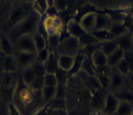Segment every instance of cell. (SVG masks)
Here are the masks:
<instances>
[{
  "instance_id": "obj_46",
  "label": "cell",
  "mask_w": 133,
  "mask_h": 115,
  "mask_svg": "<svg viewBox=\"0 0 133 115\" xmlns=\"http://www.w3.org/2000/svg\"><path fill=\"white\" fill-rule=\"evenodd\" d=\"M20 2H24V3H33L34 0H19Z\"/></svg>"
},
{
  "instance_id": "obj_31",
  "label": "cell",
  "mask_w": 133,
  "mask_h": 115,
  "mask_svg": "<svg viewBox=\"0 0 133 115\" xmlns=\"http://www.w3.org/2000/svg\"><path fill=\"white\" fill-rule=\"evenodd\" d=\"M84 58H85V55L82 54L81 52L78 53L76 56L75 57V64H74V67L68 74L70 75H75L76 74L78 71L81 70V67H82V63L84 61Z\"/></svg>"
},
{
  "instance_id": "obj_48",
  "label": "cell",
  "mask_w": 133,
  "mask_h": 115,
  "mask_svg": "<svg viewBox=\"0 0 133 115\" xmlns=\"http://www.w3.org/2000/svg\"><path fill=\"white\" fill-rule=\"evenodd\" d=\"M101 115H107V114H105V113H102V114H101Z\"/></svg>"
},
{
  "instance_id": "obj_45",
  "label": "cell",
  "mask_w": 133,
  "mask_h": 115,
  "mask_svg": "<svg viewBox=\"0 0 133 115\" xmlns=\"http://www.w3.org/2000/svg\"><path fill=\"white\" fill-rule=\"evenodd\" d=\"M127 78H128V82H129V85L133 88V72H130L127 76H126Z\"/></svg>"
},
{
  "instance_id": "obj_39",
  "label": "cell",
  "mask_w": 133,
  "mask_h": 115,
  "mask_svg": "<svg viewBox=\"0 0 133 115\" xmlns=\"http://www.w3.org/2000/svg\"><path fill=\"white\" fill-rule=\"evenodd\" d=\"M69 0H54V6L58 11H64L68 8Z\"/></svg>"
},
{
  "instance_id": "obj_34",
  "label": "cell",
  "mask_w": 133,
  "mask_h": 115,
  "mask_svg": "<svg viewBox=\"0 0 133 115\" xmlns=\"http://www.w3.org/2000/svg\"><path fill=\"white\" fill-rule=\"evenodd\" d=\"M116 70L118 72H121L123 76H127L130 73V69H129V66L127 64V62L125 61L124 58H122L121 61L117 63V65L115 67Z\"/></svg>"
},
{
  "instance_id": "obj_35",
  "label": "cell",
  "mask_w": 133,
  "mask_h": 115,
  "mask_svg": "<svg viewBox=\"0 0 133 115\" xmlns=\"http://www.w3.org/2000/svg\"><path fill=\"white\" fill-rule=\"evenodd\" d=\"M52 53L51 51L49 50V48H44V49H41L37 51V53H36V61L40 62L42 64H44L46 62V60L49 58L50 54Z\"/></svg>"
},
{
  "instance_id": "obj_32",
  "label": "cell",
  "mask_w": 133,
  "mask_h": 115,
  "mask_svg": "<svg viewBox=\"0 0 133 115\" xmlns=\"http://www.w3.org/2000/svg\"><path fill=\"white\" fill-rule=\"evenodd\" d=\"M106 13L110 16L114 23H124V20L126 19L124 14L118 10H108Z\"/></svg>"
},
{
  "instance_id": "obj_30",
  "label": "cell",
  "mask_w": 133,
  "mask_h": 115,
  "mask_svg": "<svg viewBox=\"0 0 133 115\" xmlns=\"http://www.w3.org/2000/svg\"><path fill=\"white\" fill-rule=\"evenodd\" d=\"M33 37H34V41H35V45H36L37 51L44 49V48L47 47V37L43 33L38 32L35 34H33Z\"/></svg>"
},
{
  "instance_id": "obj_36",
  "label": "cell",
  "mask_w": 133,
  "mask_h": 115,
  "mask_svg": "<svg viewBox=\"0 0 133 115\" xmlns=\"http://www.w3.org/2000/svg\"><path fill=\"white\" fill-rule=\"evenodd\" d=\"M58 79L56 74L53 73H46L45 78H44V85L46 86H53L58 87Z\"/></svg>"
},
{
  "instance_id": "obj_1",
  "label": "cell",
  "mask_w": 133,
  "mask_h": 115,
  "mask_svg": "<svg viewBox=\"0 0 133 115\" xmlns=\"http://www.w3.org/2000/svg\"><path fill=\"white\" fill-rule=\"evenodd\" d=\"M12 103L23 115H34L46 106L41 90H36L26 85L21 77L17 85Z\"/></svg>"
},
{
  "instance_id": "obj_9",
  "label": "cell",
  "mask_w": 133,
  "mask_h": 115,
  "mask_svg": "<svg viewBox=\"0 0 133 115\" xmlns=\"http://www.w3.org/2000/svg\"><path fill=\"white\" fill-rule=\"evenodd\" d=\"M97 23V12L85 13L79 20V24L86 33H91L96 30Z\"/></svg>"
},
{
  "instance_id": "obj_26",
  "label": "cell",
  "mask_w": 133,
  "mask_h": 115,
  "mask_svg": "<svg viewBox=\"0 0 133 115\" xmlns=\"http://www.w3.org/2000/svg\"><path fill=\"white\" fill-rule=\"evenodd\" d=\"M133 110V103L121 100L114 115H130Z\"/></svg>"
},
{
  "instance_id": "obj_18",
  "label": "cell",
  "mask_w": 133,
  "mask_h": 115,
  "mask_svg": "<svg viewBox=\"0 0 133 115\" xmlns=\"http://www.w3.org/2000/svg\"><path fill=\"white\" fill-rule=\"evenodd\" d=\"M91 60L96 68H100L103 66L108 65V56L100 49H97L94 53L91 55Z\"/></svg>"
},
{
  "instance_id": "obj_28",
  "label": "cell",
  "mask_w": 133,
  "mask_h": 115,
  "mask_svg": "<svg viewBox=\"0 0 133 115\" xmlns=\"http://www.w3.org/2000/svg\"><path fill=\"white\" fill-rule=\"evenodd\" d=\"M81 71H83L87 76H95L96 74V67L94 66L93 62H92L91 58L85 56L84 61L82 63V67H81Z\"/></svg>"
},
{
  "instance_id": "obj_37",
  "label": "cell",
  "mask_w": 133,
  "mask_h": 115,
  "mask_svg": "<svg viewBox=\"0 0 133 115\" xmlns=\"http://www.w3.org/2000/svg\"><path fill=\"white\" fill-rule=\"evenodd\" d=\"M79 42H80L81 46H84V45L91 44V43H96V42H98V41H97V39H96L95 37H94L92 33H86L80 39H79Z\"/></svg>"
},
{
  "instance_id": "obj_29",
  "label": "cell",
  "mask_w": 133,
  "mask_h": 115,
  "mask_svg": "<svg viewBox=\"0 0 133 115\" xmlns=\"http://www.w3.org/2000/svg\"><path fill=\"white\" fill-rule=\"evenodd\" d=\"M91 33L95 37L97 41L100 43L104 42L106 41H109V39H112V34L110 33V30H95Z\"/></svg>"
},
{
  "instance_id": "obj_6",
  "label": "cell",
  "mask_w": 133,
  "mask_h": 115,
  "mask_svg": "<svg viewBox=\"0 0 133 115\" xmlns=\"http://www.w3.org/2000/svg\"><path fill=\"white\" fill-rule=\"evenodd\" d=\"M81 44L77 38L69 36L61 41L56 53L58 55H68V56H76L80 53Z\"/></svg>"
},
{
  "instance_id": "obj_49",
  "label": "cell",
  "mask_w": 133,
  "mask_h": 115,
  "mask_svg": "<svg viewBox=\"0 0 133 115\" xmlns=\"http://www.w3.org/2000/svg\"><path fill=\"white\" fill-rule=\"evenodd\" d=\"M130 115H133V110H132V112H131V114H130Z\"/></svg>"
},
{
  "instance_id": "obj_41",
  "label": "cell",
  "mask_w": 133,
  "mask_h": 115,
  "mask_svg": "<svg viewBox=\"0 0 133 115\" xmlns=\"http://www.w3.org/2000/svg\"><path fill=\"white\" fill-rule=\"evenodd\" d=\"M47 115H69L63 108H52L48 106V112Z\"/></svg>"
},
{
  "instance_id": "obj_21",
  "label": "cell",
  "mask_w": 133,
  "mask_h": 115,
  "mask_svg": "<svg viewBox=\"0 0 133 115\" xmlns=\"http://www.w3.org/2000/svg\"><path fill=\"white\" fill-rule=\"evenodd\" d=\"M42 96L44 99V102L46 103V105L50 103L53 99L56 97V94H57V87L53 86H46L44 85L43 88L41 89Z\"/></svg>"
},
{
  "instance_id": "obj_40",
  "label": "cell",
  "mask_w": 133,
  "mask_h": 115,
  "mask_svg": "<svg viewBox=\"0 0 133 115\" xmlns=\"http://www.w3.org/2000/svg\"><path fill=\"white\" fill-rule=\"evenodd\" d=\"M123 58L128 64L130 72H133V50H131V51H124V57Z\"/></svg>"
},
{
  "instance_id": "obj_38",
  "label": "cell",
  "mask_w": 133,
  "mask_h": 115,
  "mask_svg": "<svg viewBox=\"0 0 133 115\" xmlns=\"http://www.w3.org/2000/svg\"><path fill=\"white\" fill-rule=\"evenodd\" d=\"M116 96L119 99V100H125L133 103V93L130 91H119L117 93Z\"/></svg>"
},
{
  "instance_id": "obj_3",
  "label": "cell",
  "mask_w": 133,
  "mask_h": 115,
  "mask_svg": "<svg viewBox=\"0 0 133 115\" xmlns=\"http://www.w3.org/2000/svg\"><path fill=\"white\" fill-rule=\"evenodd\" d=\"M20 75L18 72H2L1 75V100L8 105L13 101Z\"/></svg>"
},
{
  "instance_id": "obj_24",
  "label": "cell",
  "mask_w": 133,
  "mask_h": 115,
  "mask_svg": "<svg viewBox=\"0 0 133 115\" xmlns=\"http://www.w3.org/2000/svg\"><path fill=\"white\" fill-rule=\"evenodd\" d=\"M116 48H118V44L116 42V38L109 39V41H106L104 42L100 43V49L102 50L107 56L110 55L111 53H112Z\"/></svg>"
},
{
  "instance_id": "obj_12",
  "label": "cell",
  "mask_w": 133,
  "mask_h": 115,
  "mask_svg": "<svg viewBox=\"0 0 133 115\" xmlns=\"http://www.w3.org/2000/svg\"><path fill=\"white\" fill-rule=\"evenodd\" d=\"M1 70L2 72H18V65L15 55H7L1 52Z\"/></svg>"
},
{
  "instance_id": "obj_43",
  "label": "cell",
  "mask_w": 133,
  "mask_h": 115,
  "mask_svg": "<svg viewBox=\"0 0 133 115\" xmlns=\"http://www.w3.org/2000/svg\"><path fill=\"white\" fill-rule=\"evenodd\" d=\"M124 25L127 28L128 32L133 33V18L132 17H126L124 20Z\"/></svg>"
},
{
  "instance_id": "obj_22",
  "label": "cell",
  "mask_w": 133,
  "mask_h": 115,
  "mask_svg": "<svg viewBox=\"0 0 133 115\" xmlns=\"http://www.w3.org/2000/svg\"><path fill=\"white\" fill-rule=\"evenodd\" d=\"M124 57V50L121 49V47L116 48L112 53L108 55V65L112 68H115L117 63Z\"/></svg>"
},
{
  "instance_id": "obj_4",
  "label": "cell",
  "mask_w": 133,
  "mask_h": 115,
  "mask_svg": "<svg viewBox=\"0 0 133 115\" xmlns=\"http://www.w3.org/2000/svg\"><path fill=\"white\" fill-rule=\"evenodd\" d=\"M33 11L32 3H24L21 2V4L14 6L9 13L8 17L6 19V29L12 30L14 27H16L18 24H20L25 18L29 16Z\"/></svg>"
},
{
  "instance_id": "obj_10",
  "label": "cell",
  "mask_w": 133,
  "mask_h": 115,
  "mask_svg": "<svg viewBox=\"0 0 133 115\" xmlns=\"http://www.w3.org/2000/svg\"><path fill=\"white\" fill-rule=\"evenodd\" d=\"M66 31L68 32V34H69V36L75 37V38H77L78 41L86 33V32L83 30L81 25L79 24V22H76V21L74 20V19L69 20V22L66 23Z\"/></svg>"
},
{
  "instance_id": "obj_33",
  "label": "cell",
  "mask_w": 133,
  "mask_h": 115,
  "mask_svg": "<svg viewBox=\"0 0 133 115\" xmlns=\"http://www.w3.org/2000/svg\"><path fill=\"white\" fill-rule=\"evenodd\" d=\"M100 48V42H96V43H91V44H87L81 46V50L80 52L84 54L87 57H91V55L95 52L97 49Z\"/></svg>"
},
{
  "instance_id": "obj_23",
  "label": "cell",
  "mask_w": 133,
  "mask_h": 115,
  "mask_svg": "<svg viewBox=\"0 0 133 115\" xmlns=\"http://www.w3.org/2000/svg\"><path fill=\"white\" fill-rule=\"evenodd\" d=\"M32 6L33 10L37 14H39L41 17L45 16L50 7L48 0H34L32 3Z\"/></svg>"
},
{
  "instance_id": "obj_5",
  "label": "cell",
  "mask_w": 133,
  "mask_h": 115,
  "mask_svg": "<svg viewBox=\"0 0 133 115\" xmlns=\"http://www.w3.org/2000/svg\"><path fill=\"white\" fill-rule=\"evenodd\" d=\"M41 26L43 31L48 34H60L62 36L64 32V24L58 15H49L46 14L42 17Z\"/></svg>"
},
{
  "instance_id": "obj_44",
  "label": "cell",
  "mask_w": 133,
  "mask_h": 115,
  "mask_svg": "<svg viewBox=\"0 0 133 115\" xmlns=\"http://www.w3.org/2000/svg\"><path fill=\"white\" fill-rule=\"evenodd\" d=\"M47 112H48V106L46 105L43 108H41L39 111H37L34 115H47Z\"/></svg>"
},
{
  "instance_id": "obj_8",
  "label": "cell",
  "mask_w": 133,
  "mask_h": 115,
  "mask_svg": "<svg viewBox=\"0 0 133 115\" xmlns=\"http://www.w3.org/2000/svg\"><path fill=\"white\" fill-rule=\"evenodd\" d=\"M18 69L20 71L24 70L29 66H31L33 63L36 62V53L32 52H24V51H16L15 53Z\"/></svg>"
},
{
  "instance_id": "obj_42",
  "label": "cell",
  "mask_w": 133,
  "mask_h": 115,
  "mask_svg": "<svg viewBox=\"0 0 133 115\" xmlns=\"http://www.w3.org/2000/svg\"><path fill=\"white\" fill-rule=\"evenodd\" d=\"M7 107H8V110H9V115H23L21 112L19 111V109H18L12 102L10 103V104H8Z\"/></svg>"
},
{
  "instance_id": "obj_17",
  "label": "cell",
  "mask_w": 133,
  "mask_h": 115,
  "mask_svg": "<svg viewBox=\"0 0 133 115\" xmlns=\"http://www.w3.org/2000/svg\"><path fill=\"white\" fill-rule=\"evenodd\" d=\"M124 76L121 74V72L116 70L111 71V75H110V87H112L114 90H118L124 82Z\"/></svg>"
},
{
  "instance_id": "obj_15",
  "label": "cell",
  "mask_w": 133,
  "mask_h": 115,
  "mask_svg": "<svg viewBox=\"0 0 133 115\" xmlns=\"http://www.w3.org/2000/svg\"><path fill=\"white\" fill-rule=\"evenodd\" d=\"M45 67V70L47 73H53L56 74L59 70V63H58V54L56 52H52L50 54L49 58L46 60V62L43 64Z\"/></svg>"
},
{
  "instance_id": "obj_2",
  "label": "cell",
  "mask_w": 133,
  "mask_h": 115,
  "mask_svg": "<svg viewBox=\"0 0 133 115\" xmlns=\"http://www.w3.org/2000/svg\"><path fill=\"white\" fill-rule=\"evenodd\" d=\"M42 17L37 14L33 10L29 16L25 18L20 24H18L16 27H14L12 30L9 31V36L11 41H16L17 38L25 34H35L39 31V26L41 24Z\"/></svg>"
},
{
  "instance_id": "obj_19",
  "label": "cell",
  "mask_w": 133,
  "mask_h": 115,
  "mask_svg": "<svg viewBox=\"0 0 133 115\" xmlns=\"http://www.w3.org/2000/svg\"><path fill=\"white\" fill-rule=\"evenodd\" d=\"M1 52L7 54V55H15L16 53L15 45L8 36L3 34L1 37Z\"/></svg>"
},
{
  "instance_id": "obj_16",
  "label": "cell",
  "mask_w": 133,
  "mask_h": 115,
  "mask_svg": "<svg viewBox=\"0 0 133 115\" xmlns=\"http://www.w3.org/2000/svg\"><path fill=\"white\" fill-rule=\"evenodd\" d=\"M75 56H68V55H58L59 68L66 72H70L74 67Z\"/></svg>"
},
{
  "instance_id": "obj_20",
  "label": "cell",
  "mask_w": 133,
  "mask_h": 115,
  "mask_svg": "<svg viewBox=\"0 0 133 115\" xmlns=\"http://www.w3.org/2000/svg\"><path fill=\"white\" fill-rule=\"evenodd\" d=\"M116 42L118 44V47H121V49L124 51H131L133 50V44L131 41V33H124L121 37L116 38Z\"/></svg>"
},
{
  "instance_id": "obj_14",
  "label": "cell",
  "mask_w": 133,
  "mask_h": 115,
  "mask_svg": "<svg viewBox=\"0 0 133 115\" xmlns=\"http://www.w3.org/2000/svg\"><path fill=\"white\" fill-rule=\"evenodd\" d=\"M112 19L110 18L107 13L97 12V23L96 30H110L112 25Z\"/></svg>"
},
{
  "instance_id": "obj_11",
  "label": "cell",
  "mask_w": 133,
  "mask_h": 115,
  "mask_svg": "<svg viewBox=\"0 0 133 115\" xmlns=\"http://www.w3.org/2000/svg\"><path fill=\"white\" fill-rule=\"evenodd\" d=\"M107 94L105 91V88H100L95 90L91 97V105L95 110H103L105 106V101H106V96Z\"/></svg>"
},
{
  "instance_id": "obj_47",
  "label": "cell",
  "mask_w": 133,
  "mask_h": 115,
  "mask_svg": "<svg viewBox=\"0 0 133 115\" xmlns=\"http://www.w3.org/2000/svg\"><path fill=\"white\" fill-rule=\"evenodd\" d=\"M131 41H132V44H133V33H131Z\"/></svg>"
},
{
  "instance_id": "obj_25",
  "label": "cell",
  "mask_w": 133,
  "mask_h": 115,
  "mask_svg": "<svg viewBox=\"0 0 133 115\" xmlns=\"http://www.w3.org/2000/svg\"><path fill=\"white\" fill-rule=\"evenodd\" d=\"M110 33L112 34V38H116L124 33H127L128 30L125 27L124 23H112V27L110 29Z\"/></svg>"
},
{
  "instance_id": "obj_13",
  "label": "cell",
  "mask_w": 133,
  "mask_h": 115,
  "mask_svg": "<svg viewBox=\"0 0 133 115\" xmlns=\"http://www.w3.org/2000/svg\"><path fill=\"white\" fill-rule=\"evenodd\" d=\"M119 101H121L119 99L116 95H114L112 93H108L107 96H106V101H105L103 112L107 115H114L118 104H119Z\"/></svg>"
},
{
  "instance_id": "obj_27",
  "label": "cell",
  "mask_w": 133,
  "mask_h": 115,
  "mask_svg": "<svg viewBox=\"0 0 133 115\" xmlns=\"http://www.w3.org/2000/svg\"><path fill=\"white\" fill-rule=\"evenodd\" d=\"M47 37V48H49L51 52H56L60 42L62 41V37L60 34H48Z\"/></svg>"
},
{
  "instance_id": "obj_7",
  "label": "cell",
  "mask_w": 133,
  "mask_h": 115,
  "mask_svg": "<svg viewBox=\"0 0 133 115\" xmlns=\"http://www.w3.org/2000/svg\"><path fill=\"white\" fill-rule=\"evenodd\" d=\"M14 45H15L16 51L37 53V48H36L32 34H25V36L19 37L14 41Z\"/></svg>"
}]
</instances>
